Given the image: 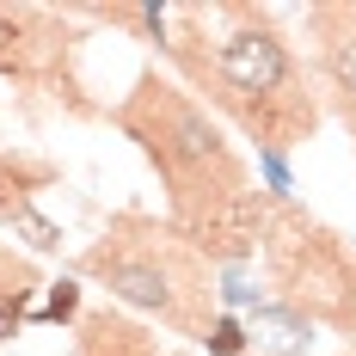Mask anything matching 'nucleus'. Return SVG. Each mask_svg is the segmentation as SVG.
Masks as SVG:
<instances>
[{"label":"nucleus","instance_id":"1","mask_svg":"<svg viewBox=\"0 0 356 356\" xmlns=\"http://www.w3.org/2000/svg\"><path fill=\"white\" fill-rule=\"evenodd\" d=\"M166 56L197 86V105L209 99L215 111H227L264 154L320 129V99L295 62V43L264 6H166Z\"/></svg>","mask_w":356,"mask_h":356},{"label":"nucleus","instance_id":"2","mask_svg":"<svg viewBox=\"0 0 356 356\" xmlns=\"http://www.w3.org/2000/svg\"><path fill=\"white\" fill-rule=\"evenodd\" d=\"M117 123L160 166L166 203H172V227L209 264H240L258 246L264 203L246 184V160L227 147L215 117L197 105V92H184L172 80H160V74H142L136 92L117 105Z\"/></svg>","mask_w":356,"mask_h":356},{"label":"nucleus","instance_id":"6","mask_svg":"<svg viewBox=\"0 0 356 356\" xmlns=\"http://www.w3.org/2000/svg\"><path fill=\"white\" fill-rule=\"evenodd\" d=\"M307 19L320 31V74L344 111V123L356 129V6H314Z\"/></svg>","mask_w":356,"mask_h":356},{"label":"nucleus","instance_id":"5","mask_svg":"<svg viewBox=\"0 0 356 356\" xmlns=\"http://www.w3.org/2000/svg\"><path fill=\"white\" fill-rule=\"evenodd\" d=\"M62 56V25L37 6H0V74L49 80Z\"/></svg>","mask_w":356,"mask_h":356},{"label":"nucleus","instance_id":"3","mask_svg":"<svg viewBox=\"0 0 356 356\" xmlns=\"http://www.w3.org/2000/svg\"><path fill=\"white\" fill-rule=\"evenodd\" d=\"M86 277H99L111 295H123L129 307H147L184 338H209L215 289H209V258L191 246L178 227H160L147 215H123L99 246L80 258Z\"/></svg>","mask_w":356,"mask_h":356},{"label":"nucleus","instance_id":"8","mask_svg":"<svg viewBox=\"0 0 356 356\" xmlns=\"http://www.w3.org/2000/svg\"><path fill=\"white\" fill-rule=\"evenodd\" d=\"M31 283H37L31 264H25V258H13V252H0V301H19Z\"/></svg>","mask_w":356,"mask_h":356},{"label":"nucleus","instance_id":"7","mask_svg":"<svg viewBox=\"0 0 356 356\" xmlns=\"http://www.w3.org/2000/svg\"><path fill=\"white\" fill-rule=\"evenodd\" d=\"M86 344H99L105 356H154V350L142 344V332H136V325H123L117 314H92V320H86Z\"/></svg>","mask_w":356,"mask_h":356},{"label":"nucleus","instance_id":"10","mask_svg":"<svg viewBox=\"0 0 356 356\" xmlns=\"http://www.w3.org/2000/svg\"><path fill=\"white\" fill-rule=\"evenodd\" d=\"M74 307H80V289H74V283H56V295L43 301V320L62 325V320H74Z\"/></svg>","mask_w":356,"mask_h":356},{"label":"nucleus","instance_id":"4","mask_svg":"<svg viewBox=\"0 0 356 356\" xmlns=\"http://www.w3.org/2000/svg\"><path fill=\"white\" fill-rule=\"evenodd\" d=\"M258 246L270 258V283L295 314L325 320L356 338V252L314 215H301L295 203H264L258 221Z\"/></svg>","mask_w":356,"mask_h":356},{"label":"nucleus","instance_id":"9","mask_svg":"<svg viewBox=\"0 0 356 356\" xmlns=\"http://www.w3.org/2000/svg\"><path fill=\"white\" fill-rule=\"evenodd\" d=\"M203 344H209L215 356H240V350H246V332H240V320H227V314H221V320L209 325V338H203Z\"/></svg>","mask_w":356,"mask_h":356}]
</instances>
